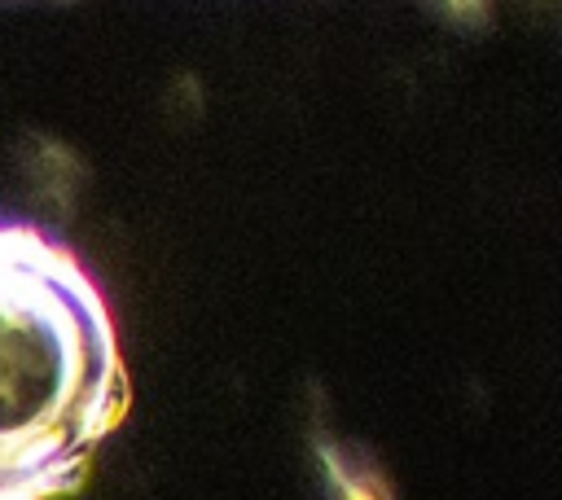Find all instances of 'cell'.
<instances>
[{
	"mask_svg": "<svg viewBox=\"0 0 562 500\" xmlns=\"http://www.w3.org/2000/svg\"><path fill=\"white\" fill-rule=\"evenodd\" d=\"M312 461L325 482V500H395L391 478L360 452H351L342 439H334L325 425L312 430Z\"/></svg>",
	"mask_w": 562,
	"mask_h": 500,
	"instance_id": "cell-1",
	"label": "cell"
},
{
	"mask_svg": "<svg viewBox=\"0 0 562 500\" xmlns=\"http://www.w3.org/2000/svg\"><path fill=\"white\" fill-rule=\"evenodd\" d=\"M26 171L35 180V197L48 202L53 215L75 211V197H79V184H83V162L66 140H53V136L31 140L26 145Z\"/></svg>",
	"mask_w": 562,
	"mask_h": 500,
	"instance_id": "cell-2",
	"label": "cell"
},
{
	"mask_svg": "<svg viewBox=\"0 0 562 500\" xmlns=\"http://www.w3.org/2000/svg\"><path fill=\"white\" fill-rule=\"evenodd\" d=\"M439 4H443V13H448L452 22H461V26H483L487 13H492V0H439Z\"/></svg>",
	"mask_w": 562,
	"mask_h": 500,
	"instance_id": "cell-3",
	"label": "cell"
},
{
	"mask_svg": "<svg viewBox=\"0 0 562 500\" xmlns=\"http://www.w3.org/2000/svg\"><path fill=\"white\" fill-rule=\"evenodd\" d=\"M544 4H553V0H544Z\"/></svg>",
	"mask_w": 562,
	"mask_h": 500,
	"instance_id": "cell-4",
	"label": "cell"
}]
</instances>
